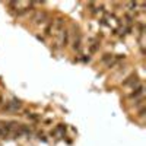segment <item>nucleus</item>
Instances as JSON below:
<instances>
[{"label":"nucleus","mask_w":146,"mask_h":146,"mask_svg":"<svg viewBox=\"0 0 146 146\" xmlns=\"http://www.w3.org/2000/svg\"><path fill=\"white\" fill-rule=\"evenodd\" d=\"M123 83L126 85V86H131V88H135V86H137V85L140 83V80H139V78H137L136 75H131V76H129Z\"/></svg>","instance_id":"obj_7"},{"label":"nucleus","mask_w":146,"mask_h":146,"mask_svg":"<svg viewBox=\"0 0 146 146\" xmlns=\"http://www.w3.org/2000/svg\"><path fill=\"white\" fill-rule=\"evenodd\" d=\"M70 42V32L67 29H63L62 32H58V44L62 47H66L69 45Z\"/></svg>","instance_id":"obj_4"},{"label":"nucleus","mask_w":146,"mask_h":146,"mask_svg":"<svg viewBox=\"0 0 146 146\" xmlns=\"http://www.w3.org/2000/svg\"><path fill=\"white\" fill-rule=\"evenodd\" d=\"M102 21H104L105 25H108V27H113V28H117V27L120 25V22L115 19V16H114V15H107Z\"/></svg>","instance_id":"obj_6"},{"label":"nucleus","mask_w":146,"mask_h":146,"mask_svg":"<svg viewBox=\"0 0 146 146\" xmlns=\"http://www.w3.org/2000/svg\"><path fill=\"white\" fill-rule=\"evenodd\" d=\"M98 48H100V41L96 40V38H91L89 40V44H88V51L89 53H95Z\"/></svg>","instance_id":"obj_8"},{"label":"nucleus","mask_w":146,"mask_h":146,"mask_svg":"<svg viewBox=\"0 0 146 146\" xmlns=\"http://www.w3.org/2000/svg\"><path fill=\"white\" fill-rule=\"evenodd\" d=\"M142 95H143V85L142 83H139L137 86H135V88H131V92L129 94V98H131V100H139V98H142Z\"/></svg>","instance_id":"obj_5"},{"label":"nucleus","mask_w":146,"mask_h":146,"mask_svg":"<svg viewBox=\"0 0 146 146\" xmlns=\"http://www.w3.org/2000/svg\"><path fill=\"white\" fill-rule=\"evenodd\" d=\"M22 108V102L19 100H10V101H5L2 110L6 113H16Z\"/></svg>","instance_id":"obj_1"},{"label":"nucleus","mask_w":146,"mask_h":146,"mask_svg":"<svg viewBox=\"0 0 146 146\" xmlns=\"http://www.w3.org/2000/svg\"><path fill=\"white\" fill-rule=\"evenodd\" d=\"M51 22H53V34H54V32H62V31L64 29V25H66L64 18L58 16V18L53 19Z\"/></svg>","instance_id":"obj_3"},{"label":"nucleus","mask_w":146,"mask_h":146,"mask_svg":"<svg viewBox=\"0 0 146 146\" xmlns=\"http://www.w3.org/2000/svg\"><path fill=\"white\" fill-rule=\"evenodd\" d=\"M28 118H31V120H38L40 117H38V115H35V114H28Z\"/></svg>","instance_id":"obj_10"},{"label":"nucleus","mask_w":146,"mask_h":146,"mask_svg":"<svg viewBox=\"0 0 146 146\" xmlns=\"http://www.w3.org/2000/svg\"><path fill=\"white\" fill-rule=\"evenodd\" d=\"M32 21H34V23H36V25H45V23L50 21V18H48L47 12L41 10V12H36V13L32 16Z\"/></svg>","instance_id":"obj_2"},{"label":"nucleus","mask_w":146,"mask_h":146,"mask_svg":"<svg viewBox=\"0 0 146 146\" xmlns=\"http://www.w3.org/2000/svg\"><path fill=\"white\" fill-rule=\"evenodd\" d=\"M64 131H66V126L64 124H58L54 129V131H51V135H63Z\"/></svg>","instance_id":"obj_9"}]
</instances>
